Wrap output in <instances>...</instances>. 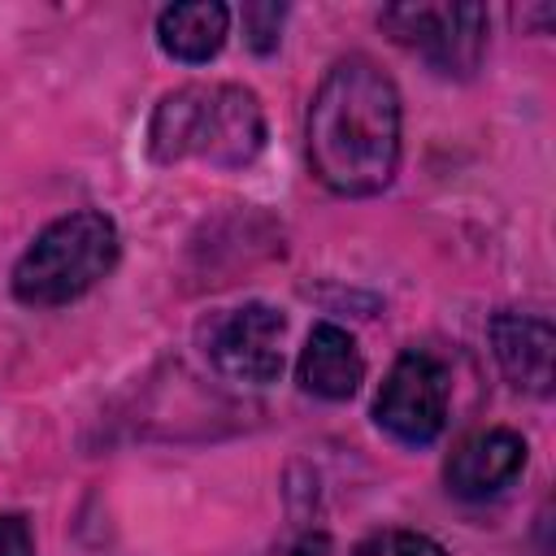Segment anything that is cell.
I'll list each match as a JSON object with an SVG mask.
<instances>
[{
    "label": "cell",
    "instance_id": "obj_11",
    "mask_svg": "<svg viewBox=\"0 0 556 556\" xmlns=\"http://www.w3.org/2000/svg\"><path fill=\"white\" fill-rule=\"evenodd\" d=\"M348 556H447L439 539L421 530H374Z\"/></svg>",
    "mask_w": 556,
    "mask_h": 556
},
{
    "label": "cell",
    "instance_id": "obj_8",
    "mask_svg": "<svg viewBox=\"0 0 556 556\" xmlns=\"http://www.w3.org/2000/svg\"><path fill=\"white\" fill-rule=\"evenodd\" d=\"M486 334H491V352H495L504 378H508L517 391H530V395H547V391H552L556 330H552L547 317L504 308V313L491 317Z\"/></svg>",
    "mask_w": 556,
    "mask_h": 556
},
{
    "label": "cell",
    "instance_id": "obj_12",
    "mask_svg": "<svg viewBox=\"0 0 556 556\" xmlns=\"http://www.w3.org/2000/svg\"><path fill=\"white\" fill-rule=\"evenodd\" d=\"M282 22H287V4H243V43L256 56H269L282 39Z\"/></svg>",
    "mask_w": 556,
    "mask_h": 556
},
{
    "label": "cell",
    "instance_id": "obj_4",
    "mask_svg": "<svg viewBox=\"0 0 556 556\" xmlns=\"http://www.w3.org/2000/svg\"><path fill=\"white\" fill-rule=\"evenodd\" d=\"M452 404V374L426 348H404L374 395V421L404 447H426L443 434Z\"/></svg>",
    "mask_w": 556,
    "mask_h": 556
},
{
    "label": "cell",
    "instance_id": "obj_9",
    "mask_svg": "<svg viewBox=\"0 0 556 556\" xmlns=\"http://www.w3.org/2000/svg\"><path fill=\"white\" fill-rule=\"evenodd\" d=\"M295 378L308 395L317 400H352L356 387L365 382V356L356 348V339L334 326V321H317L300 348V361H295Z\"/></svg>",
    "mask_w": 556,
    "mask_h": 556
},
{
    "label": "cell",
    "instance_id": "obj_2",
    "mask_svg": "<svg viewBox=\"0 0 556 556\" xmlns=\"http://www.w3.org/2000/svg\"><path fill=\"white\" fill-rule=\"evenodd\" d=\"M265 148L261 96L243 83H187L156 100L148 117V156L156 165L204 161L243 169Z\"/></svg>",
    "mask_w": 556,
    "mask_h": 556
},
{
    "label": "cell",
    "instance_id": "obj_3",
    "mask_svg": "<svg viewBox=\"0 0 556 556\" xmlns=\"http://www.w3.org/2000/svg\"><path fill=\"white\" fill-rule=\"evenodd\" d=\"M122 256L117 222L100 208H74L48 222L13 265V300L26 308H61L113 274Z\"/></svg>",
    "mask_w": 556,
    "mask_h": 556
},
{
    "label": "cell",
    "instance_id": "obj_10",
    "mask_svg": "<svg viewBox=\"0 0 556 556\" xmlns=\"http://www.w3.org/2000/svg\"><path fill=\"white\" fill-rule=\"evenodd\" d=\"M230 35V9L217 0H187L156 13V43L182 65H204L222 52Z\"/></svg>",
    "mask_w": 556,
    "mask_h": 556
},
{
    "label": "cell",
    "instance_id": "obj_6",
    "mask_svg": "<svg viewBox=\"0 0 556 556\" xmlns=\"http://www.w3.org/2000/svg\"><path fill=\"white\" fill-rule=\"evenodd\" d=\"M282 334H287V317L265 300L222 308L200 326V343H204L208 365L222 378L239 382V387L278 382V374H282Z\"/></svg>",
    "mask_w": 556,
    "mask_h": 556
},
{
    "label": "cell",
    "instance_id": "obj_7",
    "mask_svg": "<svg viewBox=\"0 0 556 556\" xmlns=\"http://www.w3.org/2000/svg\"><path fill=\"white\" fill-rule=\"evenodd\" d=\"M526 456H530V447L517 430H508V426L478 430V434L460 439V447L447 456V465H443L447 491L460 500H491L521 478Z\"/></svg>",
    "mask_w": 556,
    "mask_h": 556
},
{
    "label": "cell",
    "instance_id": "obj_5",
    "mask_svg": "<svg viewBox=\"0 0 556 556\" xmlns=\"http://www.w3.org/2000/svg\"><path fill=\"white\" fill-rule=\"evenodd\" d=\"M378 22L395 43L413 48L447 78H469L482 65L491 26L482 4H391Z\"/></svg>",
    "mask_w": 556,
    "mask_h": 556
},
{
    "label": "cell",
    "instance_id": "obj_1",
    "mask_svg": "<svg viewBox=\"0 0 556 556\" xmlns=\"http://www.w3.org/2000/svg\"><path fill=\"white\" fill-rule=\"evenodd\" d=\"M400 122L391 74L361 52L339 56L321 74L304 117L313 178L352 200L387 191L400 169Z\"/></svg>",
    "mask_w": 556,
    "mask_h": 556
},
{
    "label": "cell",
    "instance_id": "obj_13",
    "mask_svg": "<svg viewBox=\"0 0 556 556\" xmlns=\"http://www.w3.org/2000/svg\"><path fill=\"white\" fill-rule=\"evenodd\" d=\"M0 556H35V534L22 513H0Z\"/></svg>",
    "mask_w": 556,
    "mask_h": 556
}]
</instances>
